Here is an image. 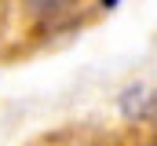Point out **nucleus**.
<instances>
[{
    "mask_svg": "<svg viewBox=\"0 0 157 146\" xmlns=\"http://www.w3.org/2000/svg\"><path fill=\"white\" fill-rule=\"evenodd\" d=\"M29 18L40 22L44 29H62L66 22H73L80 11V0H26Z\"/></svg>",
    "mask_w": 157,
    "mask_h": 146,
    "instance_id": "f257e3e1",
    "label": "nucleus"
},
{
    "mask_svg": "<svg viewBox=\"0 0 157 146\" xmlns=\"http://www.w3.org/2000/svg\"><path fill=\"white\" fill-rule=\"evenodd\" d=\"M99 4H102V7H106V11H110V7H117L121 0H99Z\"/></svg>",
    "mask_w": 157,
    "mask_h": 146,
    "instance_id": "f03ea898",
    "label": "nucleus"
}]
</instances>
